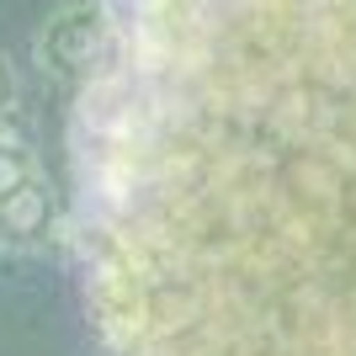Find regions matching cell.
<instances>
[{
    "mask_svg": "<svg viewBox=\"0 0 356 356\" xmlns=\"http://www.w3.org/2000/svg\"><path fill=\"white\" fill-rule=\"evenodd\" d=\"M96 48H102V0H74V6H59L43 22L32 54H38L43 74L80 86L90 74V64H96Z\"/></svg>",
    "mask_w": 356,
    "mask_h": 356,
    "instance_id": "cell-2",
    "label": "cell"
},
{
    "mask_svg": "<svg viewBox=\"0 0 356 356\" xmlns=\"http://www.w3.org/2000/svg\"><path fill=\"white\" fill-rule=\"evenodd\" d=\"M16 96H22V74H16V64L0 54V118L16 112Z\"/></svg>",
    "mask_w": 356,
    "mask_h": 356,
    "instance_id": "cell-5",
    "label": "cell"
},
{
    "mask_svg": "<svg viewBox=\"0 0 356 356\" xmlns=\"http://www.w3.org/2000/svg\"><path fill=\"white\" fill-rule=\"evenodd\" d=\"M59 234V197L48 186V176H32L22 192L0 202V245L11 250H43Z\"/></svg>",
    "mask_w": 356,
    "mask_h": 356,
    "instance_id": "cell-3",
    "label": "cell"
},
{
    "mask_svg": "<svg viewBox=\"0 0 356 356\" xmlns=\"http://www.w3.org/2000/svg\"><path fill=\"white\" fill-rule=\"evenodd\" d=\"M32 176H43L38 170V134L22 112H6L0 118V202L11 192H22Z\"/></svg>",
    "mask_w": 356,
    "mask_h": 356,
    "instance_id": "cell-4",
    "label": "cell"
},
{
    "mask_svg": "<svg viewBox=\"0 0 356 356\" xmlns=\"http://www.w3.org/2000/svg\"><path fill=\"white\" fill-rule=\"evenodd\" d=\"M70 176L106 356H356V0H102Z\"/></svg>",
    "mask_w": 356,
    "mask_h": 356,
    "instance_id": "cell-1",
    "label": "cell"
}]
</instances>
